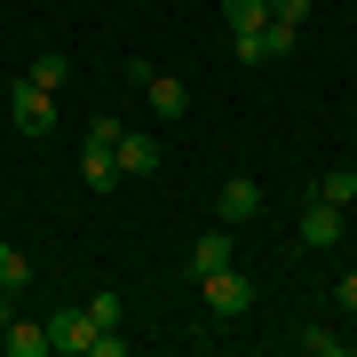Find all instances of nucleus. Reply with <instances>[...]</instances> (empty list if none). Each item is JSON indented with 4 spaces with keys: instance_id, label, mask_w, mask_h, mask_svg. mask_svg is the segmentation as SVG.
<instances>
[{
    "instance_id": "15",
    "label": "nucleus",
    "mask_w": 357,
    "mask_h": 357,
    "mask_svg": "<svg viewBox=\"0 0 357 357\" xmlns=\"http://www.w3.org/2000/svg\"><path fill=\"white\" fill-rule=\"evenodd\" d=\"M302 349H310V357H342V349H349V333H326V326H310V333H302Z\"/></svg>"
},
{
    "instance_id": "16",
    "label": "nucleus",
    "mask_w": 357,
    "mask_h": 357,
    "mask_svg": "<svg viewBox=\"0 0 357 357\" xmlns=\"http://www.w3.org/2000/svg\"><path fill=\"white\" fill-rule=\"evenodd\" d=\"M88 318H96V326H103V333H112V326H119V318H128V302H119V294H96V302H88Z\"/></svg>"
},
{
    "instance_id": "6",
    "label": "nucleus",
    "mask_w": 357,
    "mask_h": 357,
    "mask_svg": "<svg viewBox=\"0 0 357 357\" xmlns=\"http://www.w3.org/2000/svg\"><path fill=\"white\" fill-rule=\"evenodd\" d=\"M255 215H262V183H255V175H230L222 191H215V222L238 230V222H255Z\"/></svg>"
},
{
    "instance_id": "18",
    "label": "nucleus",
    "mask_w": 357,
    "mask_h": 357,
    "mask_svg": "<svg viewBox=\"0 0 357 357\" xmlns=\"http://www.w3.org/2000/svg\"><path fill=\"white\" fill-rule=\"evenodd\" d=\"M302 8L310 0H270V16H286V24H302Z\"/></svg>"
},
{
    "instance_id": "19",
    "label": "nucleus",
    "mask_w": 357,
    "mask_h": 357,
    "mask_svg": "<svg viewBox=\"0 0 357 357\" xmlns=\"http://www.w3.org/2000/svg\"><path fill=\"white\" fill-rule=\"evenodd\" d=\"M342 310H357V270H349V278H342Z\"/></svg>"
},
{
    "instance_id": "1",
    "label": "nucleus",
    "mask_w": 357,
    "mask_h": 357,
    "mask_svg": "<svg viewBox=\"0 0 357 357\" xmlns=\"http://www.w3.org/2000/svg\"><path fill=\"white\" fill-rule=\"evenodd\" d=\"M119 135H128L119 119H96V128H88V151H79L88 191H112V183H119Z\"/></svg>"
},
{
    "instance_id": "13",
    "label": "nucleus",
    "mask_w": 357,
    "mask_h": 357,
    "mask_svg": "<svg viewBox=\"0 0 357 357\" xmlns=\"http://www.w3.org/2000/svg\"><path fill=\"white\" fill-rule=\"evenodd\" d=\"M318 199H333V206H349V199H357V167H326Z\"/></svg>"
},
{
    "instance_id": "8",
    "label": "nucleus",
    "mask_w": 357,
    "mask_h": 357,
    "mask_svg": "<svg viewBox=\"0 0 357 357\" xmlns=\"http://www.w3.org/2000/svg\"><path fill=\"white\" fill-rule=\"evenodd\" d=\"M333 238H342V206L310 191V206H302V246H333Z\"/></svg>"
},
{
    "instance_id": "12",
    "label": "nucleus",
    "mask_w": 357,
    "mask_h": 357,
    "mask_svg": "<svg viewBox=\"0 0 357 357\" xmlns=\"http://www.w3.org/2000/svg\"><path fill=\"white\" fill-rule=\"evenodd\" d=\"M24 79H32V88H48V96H56V88H64V79H72V64H64V56L48 48V56H40V64H32Z\"/></svg>"
},
{
    "instance_id": "14",
    "label": "nucleus",
    "mask_w": 357,
    "mask_h": 357,
    "mask_svg": "<svg viewBox=\"0 0 357 357\" xmlns=\"http://www.w3.org/2000/svg\"><path fill=\"white\" fill-rule=\"evenodd\" d=\"M222 16H230V32H255L270 16V0H222Z\"/></svg>"
},
{
    "instance_id": "20",
    "label": "nucleus",
    "mask_w": 357,
    "mask_h": 357,
    "mask_svg": "<svg viewBox=\"0 0 357 357\" xmlns=\"http://www.w3.org/2000/svg\"><path fill=\"white\" fill-rule=\"evenodd\" d=\"M8 318H16V310H8V286H0V326H8Z\"/></svg>"
},
{
    "instance_id": "4",
    "label": "nucleus",
    "mask_w": 357,
    "mask_h": 357,
    "mask_svg": "<svg viewBox=\"0 0 357 357\" xmlns=\"http://www.w3.org/2000/svg\"><path fill=\"white\" fill-rule=\"evenodd\" d=\"M206 310H215V318H246V310H255V278H246V270H206Z\"/></svg>"
},
{
    "instance_id": "17",
    "label": "nucleus",
    "mask_w": 357,
    "mask_h": 357,
    "mask_svg": "<svg viewBox=\"0 0 357 357\" xmlns=\"http://www.w3.org/2000/svg\"><path fill=\"white\" fill-rule=\"evenodd\" d=\"M24 278H32V262H24V255H16V246H0V286H8V294H16V286H24Z\"/></svg>"
},
{
    "instance_id": "3",
    "label": "nucleus",
    "mask_w": 357,
    "mask_h": 357,
    "mask_svg": "<svg viewBox=\"0 0 357 357\" xmlns=\"http://www.w3.org/2000/svg\"><path fill=\"white\" fill-rule=\"evenodd\" d=\"M128 79L151 96V112H159V119H191V88H183V79H167L159 64H128Z\"/></svg>"
},
{
    "instance_id": "21",
    "label": "nucleus",
    "mask_w": 357,
    "mask_h": 357,
    "mask_svg": "<svg viewBox=\"0 0 357 357\" xmlns=\"http://www.w3.org/2000/svg\"><path fill=\"white\" fill-rule=\"evenodd\" d=\"M349 349H357V310H349Z\"/></svg>"
},
{
    "instance_id": "9",
    "label": "nucleus",
    "mask_w": 357,
    "mask_h": 357,
    "mask_svg": "<svg viewBox=\"0 0 357 357\" xmlns=\"http://www.w3.org/2000/svg\"><path fill=\"white\" fill-rule=\"evenodd\" d=\"M0 349H8V357H48V326L8 318V326H0Z\"/></svg>"
},
{
    "instance_id": "2",
    "label": "nucleus",
    "mask_w": 357,
    "mask_h": 357,
    "mask_svg": "<svg viewBox=\"0 0 357 357\" xmlns=\"http://www.w3.org/2000/svg\"><path fill=\"white\" fill-rule=\"evenodd\" d=\"M230 48H238V64H286L294 56V24L286 16H262L255 32H230Z\"/></svg>"
},
{
    "instance_id": "5",
    "label": "nucleus",
    "mask_w": 357,
    "mask_h": 357,
    "mask_svg": "<svg viewBox=\"0 0 357 357\" xmlns=\"http://www.w3.org/2000/svg\"><path fill=\"white\" fill-rule=\"evenodd\" d=\"M8 119H16V135H48V128H56V103H48V88L16 79V88H8Z\"/></svg>"
},
{
    "instance_id": "11",
    "label": "nucleus",
    "mask_w": 357,
    "mask_h": 357,
    "mask_svg": "<svg viewBox=\"0 0 357 357\" xmlns=\"http://www.w3.org/2000/svg\"><path fill=\"white\" fill-rule=\"evenodd\" d=\"M159 159L167 151H159L151 135H119V175H159Z\"/></svg>"
},
{
    "instance_id": "7",
    "label": "nucleus",
    "mask_w": 357,
    "mask_h": 357,
    "mask_svg": "<svg viewBox=\"0 0 357 357\" xmlns=\"http://www.w3.org/2000/svg\"><path fill=\"white\" fill-rule=\"evenodd\" d=\"M96 333L103 326L88 318V310H56V318H48V349H64V357L72 349H96Z\"/></svg>"
},
{
    "instance_id": "10",
    "label": "nucleus",
    "mask_w": 357,
    "mask_h": 357,
    "mask_svg": "<svg viewBox=\"0 0 357 357\" xmlns=\"http://www.w3.org/2000/svg\"><path fill=\"white\" fill-rule=\"evenodd\" d=\"M230 262V222H215V230H199V238H191V270H199V278H206V270H222Z\"/></svg>"
}]
</instances>
